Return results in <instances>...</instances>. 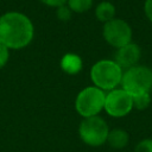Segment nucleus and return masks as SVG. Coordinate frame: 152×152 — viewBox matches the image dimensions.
<instances>
[{
    "instance_id": "nucleus-7",
    "label": "nucleus",
    "mask_w": 152,
    "mask_h": 152,
    "mask_svg": "<svg viewBox=\"0 0 152 152\" xmlns=\"http://www.w3.org/2000/svg\"><path fill=\"white\" fill-rule=\"evenodd\" d=\"M103 109L112 118H124L133 109V97L122 88H115L106 94Z\"/></svg>"
},
{
    "instance_id": "nucleus-13",
    "label": "nucleus",
    "mask_w": 152,
    "mask_h": 152,
    "mask_svg": "<svg viewBox=\"0 0 152 152\" xmlns=\"http://www.w3.org/2000/svg\"><path fill=\"white\" fill-rule=\"evenodd\" d=\"M68 7L71 12L83 13L93 6V0H68Z\"/></svg>"
},
{
    "instance_id": "nucleus-3",
    "label": "nucleus",
    "mask_w": 152,
    "mask_h": 152,
    "mask_svg": "<svg viewBox=\"0 0 152 152\" xmlns=\"http://www.w3.org/2000/svg\"><path fill=\"white\" fill-rule=\"evenodd\" d=\"M121 88L135 96L152 90V69L146 65H134L126 69L121 78Z\"/></svg>"
},
{
    "instance_id": "nucleus-4",
    "label": "nucleus",
    "mask_w": 152,
    "mask_h": 152,
    "mask_svg": "<svg viewBox=\"0 0 152 152\" xmlns=\"http://www.w3.org/2000/svg\"><path fill=\"white\" fill-rule=\"evenodd\" d=\"M106 94L103 90L95 86L86 87L82 89L75 101L77 113L83 118L96 116L104 108Z\"/></svg>"
},
{
    "instance_id": "nucleus-15",
    "label": "nucleus",
    "mask_w": 152,
    "mask_h": 152,
    "mask_svg": "<svg viewBox=\"0 0 152 152\" xmlns=\"http://www.w3.org/2000/svg\"><path fill=\"white\" fill-rule=\"evenodd\" d=\"M57 18L59 20H63V21L69 20L71 18V10L68 6H65V5L58 7L57 8Z\"/></svg>"
},
{
    "instance_id": "nucleus-10",
    "label": "nucleus",
    "mask_w": 152,
    "mask_h": 152,
    "mask_svg": "<svg viewBox=\"0 0 152 152\" xmlns=\"http://www.w3.org/2000/svg\"><path fill=\"white\" fill-rule=\"evenodd\" d=\"M82 59L78 55L66 53L61 59V69L69 75H76L82 70Z\"/></svg>"
},
{
    "instance_id": "nucleus-8",
    "label": "nucleus",
    "mask_w": 152,
    "mask_h": 152,
    "mask_svg": "<svg viewBox=\"0 0 152 152\" xmlns=\"http://www.w3.org/2000/svg\"><path fill=\"white\" fill-rule=\"evenodd\" d=\"M141 58V49L135 43H129L122 48L116 49L114 55V62L121 69H129L134 65H138Z\"/></svg>"
},
{
    "instance_id": "nucleus-9",
    "label": "nucleus",
    "mask_w": 152,
    "mask_h": 152,
    "mask_svg": "<svg viewBox=\"0 0 152 152\" xmlns=\"http://www.w3.org/2000/svg\"><path fill=\"white\" fill-rule=\"evenodd\" d=\"M107 142L114 150H122L129 142V134L122 128H113L108 133Z\"/></svg>"
},
{
    "instance_id": "nucleus-1",
    "label": "nucleus",
    "mask_w": 152,
    "mask_h": 152,
    "mask_svg": "<svg viewBox=\"0 0 152 152\" xmlns=\"http://www.w3.org/2000/svg\"><path fill=\"white\" fill-rule=\"evenodd\" d=\"M32 21L20 12H7L0 17V44L8 50L27 46L33 38Z\"/></svg>"
},
{
    "instance_id": "nucleus-5",
    "label": "nucleus",
    "mask_w": 152,
    "mask_h": 152,
    "mask_svg": "<svg viewBox=\"0 0 152 152\" xmlns=\"http://www.w3.org/2000/svg\"><path fill=\"white\" fill-rule=\"evenodd\" d=\"M81 140L93 147H97L107 142L109 128L107 122L99 115L84 118L78 127Z\"/></svg>"
},
{
    "instance_id": "nucleus-2",
    "label": "nucleus",
    "mask_w": 152,
    "mask_h": 152,
    "mask_svg": "<svg viewBox=\"0 0 152 152\" xmlns=\"http://www.w3.org/2000/svg\"><path fill=\"white\" fill-rule=\"evenodd\" d=\"M124 70L113 59L97 61L90 69V78L101 90H113L121 84Z\"/></svg>"
},
{
    "instance_id": "nucleus-17",
    "label": "nucleus",
    "mask_w": 152,
    "mask_h": 152,
    "mask_svg": "<svg viewBox=\"0 0 152 152\" xmlns=\"http://www.w3.org/2000/svg\"><path fill=\"white\" fill-rule=\"evenodd\" d=\"M144 13L150 23H152V0L144 1Z\"/></svg>"
},
{
    "instance_id": "nucleus-12",
    "label": "nucleus",
    "mask_w": 152,
    "mask_h": 152,
    "mask_svg": "<svg viewBox=\"0 0 152 152\" xmlns=\"http://www.w3.org/2000/svg\"><path fill=\"white\" fill-rule=\"evenodd\" d=\"M133 97V108L138 109V110H144L147 107H150L151 104V93H144V94H139Z\"/></svg>"
},
{
    "instance_id": "nucleus-16",
    "label": "nucleus",
    "mask_w": 152,
    "mask_h": 152,
    "mask_svg": "<svg viewBox=\"0 0 152 152\" xmlns=\"http://www.w3.org/2000/svg\"><path fill=\"white\" fill-rule=\"evenodd\" d=\"M8 58H10L8 49L6 46H4L2 44H0V69L6 65V63L8 62Z\"/></svg>"
},
{
    "instance_id": "nucleus-6",
    "label": "nucleus",
    "mask_w": 152,
    "mask_h": 152,
    "mask_svg": "<svg viewBox=\"0 0 152 152\" xmlns=\"http://www.w3.org/2000/svg\"><path fill=\"white\" fill-rule=\"evenodd\" d=\"M102 36L110 46L119 49L132 43L133 31L126 20L114 18L110 21L103 24Z\"/></svg>"
},
{
    "instance_id": "nucleus-14",
    "label": "nucleus",
    "mask_w": 152,
    "mask_h": 152,
    "mask_svg": "<svg viewBox=\"0 0 152 152\" xmlns=\"http://www.w3.org/2000/svg\"><path fill=\"white\" fill-rule=\"evenodd\" d=\"M134 152H152V138H145L140 140L135 145Z\"/></svg>"
},
{
    "instance_id": "nucleus-18",
    "label": "nucleus",
    "mask_w": 152,
    "mask_h": 152,
    "mask_svg": "<svg viewBox=\"0 0 152 152\" xmlns=\"http://www.w3.org/2000/svg\"><path fill=\"white\" fill-rule=\"evenodd\" d=\"M40 1H42L44 5H46V6L58 8V7L63 6V5H65L68 0H40Z\"/></svg>"
},
{
    "instance_id": "nucleus-11",
    "label": "nucleus",
    "mask_w": 152,
    "mask_h": 152,
    "mask_svg": "<svg viewBox=\"0 0 152 152\" xmlns=\"http://www.w3.org/2000/svg\"><path fill=\"white\" fill-rule=\"evenodd\" d=\"M115 6L110 1H101L95 8V17L99 21L106 24L115 18Z\"/></svg>"
}]
</instances>
